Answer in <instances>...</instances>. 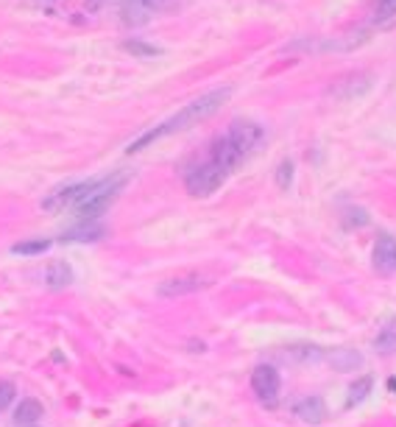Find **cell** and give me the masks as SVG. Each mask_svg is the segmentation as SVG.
Here are the masks:
<instances>
[{"label":"cell","mask_w":396,"mask_h":427,"mask_svg":"<svg viewBox=\"0 0 396 427\" xmlns=\"http://www.w3.org/2000/svg\"><path fill=\"white\" fill-rule=\"evenodd\" d=\"M229 95L232 90L229 87H220V90H213V93L201 95V98H196L193 103H187L181 112H179L176 118H171V120H165V123H159L157 129H151V132H145L142 137H137V140L129 145V154H137V151H142L145 145H151V142L162 140L165 135H174V132H181V129H190V126H196V123H201V120H207L210 115H215L220 106L229 101Z\"/></svg>","instance_id":"6da1fadb"},{"label":"cell","mask_w":396,"mask_h":427,"mask_svg":"<svg viewBox=\"0 0 396 427\" xmlns=\"http://www.w3.org/2000/svg\"><path fill=\"white\" fill-rule=\"evenodd\" d=\"M223 179H226V171L220 165H215L213 159H207V162H201V165H196V168L187 171L184 188H187L190 195L204 198V195H213L223 185Z\"/></svg>","instance_id":"7a4b0ae2"},{"label":"cell","mask_w":396,"mask_h":427,"mask_svg":"<svg viewBox=\"0 0 396 427\" xmlns=\"http://www.w3.org/2000/svg\"><path fill=\"white\" fill-rule=\"evenodd\" d=\"M226 137L237 145V151L246 156L249 151H254L260 140H263V126H257V123H251V120H234L232 126H229V132H226Z\"/></svg>","instance_id":"3957f363"},{"label":"cell","mask_w":396,"mask_h":427,"mask_svg":"<svg viewBox=\"0 0 396 427\" xmlns=\"http://www.w3.org/2000/svg\"><path fill=\"white\" fill-rule=\"evenodd\" d=\"M251 391L268 402V405H273L276 402V394H279V372L273 369V366H257L254 372H251Z\"/></svg>","instance_id":"277c9868"},{"label":"cell","mask_w":396,"mask_h":427,"mask_svg":"<svg viewBox=\"0 0 396 427\" xmlns=\"http://www.w3.org/2000/svg\"><path fill=\"white\" fill-rule=\"evenodd\" d=\"M374 268L383 271V274H394L396 271V237H377V243H374Z\"/></svg>","instance_id":"5b68a950"},{"label":"cell","mask_w":396,"mask_h":427,"mask_svg":"<svg viewBox=\"0 0 396 427\" xmlns=\"http://www.w3.org/2000/svg\"><path fill=\"white\" fill-rule=\"evenodd\" d=\"M293 416H299L305 425H321L327 419V405L321 397H305L293 405Z\"/></svg>","instance_id":"8992f818"},{"label":"cell","mask_w":396,"mask_h":427,"mask_svg":"<svg viewBox=\"0 0 396 427\" xmlns=\"http://www.w3.org/2000/svg\"><path fill=\"white\" fill-rule=\"evenodd\" d=\"M210 159H213L215 165H220V168L229 173V171H232V168H234V165L243 159V154L237 151V145H234V142L223 135L220 140L213 142V154H210Z\"/></svg>","instance_id":"52a82bcc"},{"label":"cell","mask_w":396,"mask_h":427,"mask_svg":"<svg viewBox=\"0 0 396 427\" xmlns=\"http://www.w3.org/2000/svg\"><path fill=\"white\" fill-rule=\"evenodd\" d=\"M45 283H47V287H53V290L67 287V285L73 283V268H70L64 260H56V263H50V266H47V271H45Z\"/></svg>","instance_id":"ba28073f"},{"label":"cell","mask_w":396,"mask_h":427,"mask_svg":"<svg viewBox=\"0 0 396 427\" xmlns=\"http://www.w3.org/2000/svg\"><path fill=\"white\" fill-rule=\"evenodd\" d=\"M198 287H204L201 277H176V280H168V283L159 285V293L162 296H181V293H193Z\"/></svg>","instance_id":"9c48e42d"},{"label":"cell","mask_w":396,"mask_h":427,"mask_svg":"<svg viewBox=\"0 0 396 427\" xmlns=\"http://www.w3.org/2000/svg\"><path fill=\"white\" fill-rule=\"evenodd\" d=\"M43 402L40 399H20V405H17V411H14V422L17 425H34L40 416H43Z\"/></svg>","instance_id":"30bf717a"},{"label":"cell","mask_w":396,"mask_h":427,"mask_svg":"<svg viewBox=\"0 0 396 427\" xmlns=\"http://www.w3.org/2000/svg\"><path fill=\"white\" fill-rule=\"evenodd\" d=\"M98 237H103V227H95L92 221H81V227L67 229L62 235V240L64 243H76V240H98Z\"/></svg>","instance_id":"8fae6325"},{"label":"cell","mask_w":396,"mask_h":427,"mask_svg":"<svg viewBox=\"0 0 396 427\" xmlns=\"http://www.w3.org/2000/svg\"><path fill=\"white\" fill-rule=\"evenodd\" d=\"M120 17H123V23H126V25H142V23H148V20H151V11H148V8H142L137 0H126V3H123V8H120Z\"/></svg>","instance_id":"7c38bea8"},{"label":"cell","mask_w":396,"mask_h":427,"mask_svg":"<svg viewBox=\"0 0 396 427\" xmlns=\"http://www.w3.org/2000/svg\"><path fill=\"white\" fill-rule=\"evenodd\" d=\"M329 360H332V366H335L338 372H352V369H357V366L363 363V358H360L354 349H335V352L329 355Z\"/></svg>","instance_id":"4fadbf2b"},{"label":"cell","mask_w":396,"mask_h":427,"mask_svg":"<svg viewBox=\"0 0 396 427\" xmlns=\"http://www.w3.org/2000/svg\"><path fill=\"white\" fill-rule=\"evenodd\" d=\"M371 388H374V377H371V375L354 380L352 388H349V399H346V405H349V408H352V405H360V402L371 394Z\"/></svg>","instance_id":"5bb4252c"},{"label":"cell","mask_w":396,"mask_h":427,"mask_svg":"<svg viewBox=\"0 0 396 427\" xmlns=\"http://www.w3.org/2000/svg\"><path fill=\"white\" fill-rule=\"evenodd\" d=\"M50 249V240H26V243H17V246H11V251L14 254H43Z\"/></svg>","instance_id":"9a60e30c"},{"label":"cell","mask_w":396,"mask_h":427,"mask_svg":"<svg viewBox=\"0 0 396 427\" xmlns=\"http://www.w3.org/2000/svg\"><path fill=\"white\" fill-rule=\"evenodd\" d=\"M288 360H318L321 358V349L318 346H290L285 352Z\"/></svg>","instance_id":"2e32d148"},{"label":"cell","mask_w":396,"mask_h":427,"mask_svg":"<svg viewBox=\"0 0 396 427\" xmlns=\"http://www.w3.org/2000/svg\"><path fill=\"white\" fill-rule=\"evenodd\" d=\"M123 47L134 53V56H140V59H151V56H159L162 50L154 45H145V42H137V40H129V42H123Z\"/></svg>","instance_id":"e0dca14e"},{"label":"cell","mask_w":396,"mask_h":427,"mask_svg":"<svg viewBox=\"0 0 396 427\" xmlns=\"http://www.w3.org/2000/svg\"><path fill=\"white\" fill-rule=\"evenodd\" d=\"M374 346L383 352V355H394L396 352V332H380L377 335V341H374Z\"/></svg>","instance_id":"ac0fdd59"},{"label":"cell","mask_w":396,"mask_h":427,"mask_svg":"<svg viewBox=\"0 0 396 427\" xmlns=\"http://www.w3.org/2000/svg\"><path fill=\"white\" fill-rule=\"evenodd\" d=\"M290 179H293V162L285 159V162H279V168H276V185L282 190H288Z\"/></svg>","instance_id":"d6986e66"},{"label":"cell","mask_w":396,"mask_h":427,"mask_svg":"<svg viewBox=\"0 0 396 427\" xmlns=\"http://www.w3.org/2000/svg\"><path fill=\"white\" fill-rule=\"evenodd\" d=\"M14 394H17V388H14V382H9V380H0V414L14 402Z\"/></svg>","instance_id":"ffe728a7"},{"label":"cell","mask_w":396,"mask_h":427,"mask_svg":"<svg viewBox=\"0 0 396 427\" xmlns=\"http://www.w3.org/2000/svg\"><path fill=\"white\" fill-rule=\"evenodd\" d=\"M344 221H346V227H366V224H368V215H366V210L357 207V210H346V218H344Z\"/></svg>","instance_id":"44dd1931"},{"label":"cell","mask_w":396,"mask_h":427,"mask_svg":"<svg viewBox=\"0 0 396 427\" xmlns=\"http://www.w3.org/2000/svg\"><path fill=\"white\" fill-rule=\"evenodd\" d=\"M396 17V0H380L377 3V20H394Z\"/></svg>","instance_id":"7402d4cb"},{"label":"cell","mask_w":396,"mask_h":427,"mask_svg":"<svg viewBox=\"0 0 396 427\" xmlns=\"http://www.w3.org/2000/svg\"><path fill=\"white\" fill-rule=\"evenodd\" d=\"M142 8H148L151 14H157V11H162V8H168V6H174V0H137Z\"/></svg>","instance_id":"603a6c76"},{"label":"cell","mask_w":396,"mask_h":427,"mask_svg":"<svg viewBox=\"0 0 396 427\" xmlns=\"http://www.w3.org/2000/svg\"><path fill=\"white\" fill-rule=\"evenodd\" d=\"M89 6H92V8H95V6H101V0H89Z\"/></svg>","instance_id":"cb8c5ba5"}]
</instances>
